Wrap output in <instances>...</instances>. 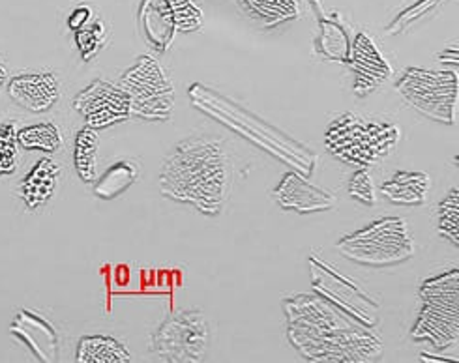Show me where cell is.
<instances>
[{
  "mask_svg": "<svg viewBox=\"0 0 459 363\" xmlns=\"http://www.w3.org/2000/svg\"><path fill=\"white\" fill-rule=\"evenodd\" d=\"M283 309L289 343L307 361L366 363L383 354L379 335L319 294L290 296Z\"/></svg>",
  "mask_w": 459,
  "mask_h": 363,
  "instance_id": "obj_1",
  "label": "cell"
},
{
  "mask_svg": "<svg viewBox=\"0 0 459 363\" xmlns=\"http://www.w3.org/2000/svg\"><path fill=\"white\" fill-rule=\"evenodd\" d=\"M233 187V163L227 143L195 134L180 141L165 158L160 173L161 195L194 204L206 216H220Z\"/></svg>",
  "mask_w": 459,
  "mask_h": 363,
  "instance_id": "obj_2",
  "label": "cell"
},
{
  "mask_svg": "<svg viewBox=\"0 0 459 363\" xmlns=\"http://www.w3.org/2000/svg\"><path fill=\"white\" fill-rule=\"evenodd\" d=\"M402 141V127L392 122L343 113L326 127V151L345 165L369 169L388 158Z\"/></svg>",
  "mask_w": 459,
  "mask_h": 363,
  "instance_id": "obj_3",
  "label": "cell"
},
{
  "mask_svg": "<svg viewBox=\"0 0 459 363\" xmlns=\"http://www.w3.org/2000/svg\"><path fill=\"white\" fill-rule=\"evenodd\" d=\"M420 304L411 337L437 350L454 347L459 339V270L454 266L426 280L420 287Z\"/></svg>",
  "mask_w": 459,
  "mask_h": 363,
  "instance_id": "obj_4",
  "label": "cell"
},
{
  "mask_svg": "<svg viewBox=\"0 0 459 363\" xmlns=\"http://www.w3.org/2000/svg\"><path fill=\"white\" fill-rule=\"evenodd\" d=\"M336 246L345 259L366 268L395 266L407 263L414 255L409 227L405 220L395 216L375 220Z\"/></svg>",
  "mask_w": 459,
  "mask_h": 363,
  "instance_id": "obj_5",
  "label": "cell"
},
{
  "mask_svg": "<svg viewBox=\"0 0 459 363\" xmlns=\"http://www.w3.org/2000/svg\"><path fill=\"white\" fill-rule=\"evenodd\" d=\"M400 96L429 120L454 125L457 122V73L407 68L395 82Z\"/></svg>",
  "mask_w": 459,
  "mask_h": 363,
  "instance_id": "obj_6",
  "label": "cell"
},
{
  "mask_svg": "<svg viewBox=\"0 0 459 363\" xmlns=\"http://www.w3.org/2000/svg\"><path fill=\"white\" fill-rule=\"evenodd\" d=\"M118 87L132 101V117L143 120H169L175 105V87L161 64L143 55L122 75Z\"/></svg>",
  "mask_w": 459,
  "mask_h": 363,
  "instance_id": "obj_7",
  "label": "cell"
},
{
  "mask_svg": "<svg viewBox=\"0 0 459 363\" xmlns=\"http://www.w3.org/2000/svg\"><path fill=\"white\" fill-rule=\"evenodd\" d=\"M311 287L333 307L343 311L347 316L359 320L368 328H377L381 323V306L371 300L369 294L354 283L351 277L340 273L319 255L309 257Z\"/></svg>",
  "mask_w": 459,
  "mask_h": 363,
  "instance_id": "obj_8",
  "label": "cell"
},
{
  "mask_svg": "<svg viewBox=\"0 0 459 363\" xmlns=\"http://www.w3.org/2000/svg\"><path fill=\"white\" fill-rule=\"evenodd\" d=\"M211 330L201 311H177L167 316L151 339V350L165 361H203L208 350Z\"/></svg>",
  "mask_w": 459,
  "mask_h": 363,
  "instance_id": "obj_9",
  "label": "cell"
},
{
  "mask_svg": "<svg viewBox=\"0 0 459 363\" xmlns=\"http://www.w3.org/2000/svg\"><path fill=\"white\" fill-rule=\"evenodd\" d=\"M74 109L87 120L92 130H103L132 117L128 94L115 84L96 79L74 98Z\"/></svg>",
  "mask_w": 459,
  "mask_h": 363,
  "instance_id": "obj_10",
  "label": "cell"
},
{
  "mask_svg": "<svg viewBox=\"0 0 459 363\" xmlns=\"http://www.w3.org/2000/svg\"><path fill=\"white\" fill-rule=\"evenodd\" d=\"M343 64L354 75L352 91L360 98L373 94L394 73L390 62L366 32H359L352 38Z\"/></svg>",
  "mask_w": 459,
  "mask_h": 363,
  "instance_id": "obj_11",
  "label": "cell"
},
{
  "mask_svg": "<svg viewBox=\"0 0 459 363\" xmlns=\"http://www.w3.org/2000/svg\"><path fill=\"white\" fill-rule=\"evenodd\" d=\"M10 333L23 343L38 361H58L60 341L58 332L48 318L30 309H21L10 326Z\"/></svg>",
  "mask_w": 459,
  "mask_h": 363,
  "instance_id": "obj_12",
  "label": "cell"
},
{
  "mask_svg": "<svg viewBox=\"0 0 459 363\" xmlns=\"http://www.w3.org/2000/svg\"><path fill=\"white\" fill-rule=\"evenodd\" d=\"M273 197L280 208L299 213L323 212L336 206V197L330 191L309 184L299 173H285L281 182L274 187Z\"/></svg>",
  "mask_w": 459,
  "mask_h": 363,
  "instance_id": "obj_13",
  "label": "cell"
},
{
  "mask_svg": "<svg viewBox=\"0 0 459 363\" xmlns=\"http://www.w3.org/2000/svg\"><path fill=\"white\" fill-rule=\"evenodd\" d=\"M10 98L30 113H46L60 98L58 79L46 73H23L17 75L8 84Z\"/></svg>",
  "mask_w": 459,
  "mask_h": 363,
  "instance_id": "obj_14",
  "label": "cell"
},
{
  "mask_svg": "<svg viewBox=\"0 0 459 363\" xmlns=\"http://www.w3.org/2000/svg\"><path fill=\"white\" fill-rule=\"evenodd\" d=\"M62 169L51 158H41L30 173L21 180L17 195L23 199L29 210H38L51 201L55 195Z\"/></svg>",
  "mask_w": 459,
  "mask_h": 363,
  "instance_id": "obj_15",
  "label": "cell"
},
{
  "mask_svg": "<svg viewBox=\"0 0 459 363\" xmlns=\"http://www.w3.org/2000/svg\"><path fill=\"white\" fill-rule=\"evenodd\" d=\"M141 21L143 36L147 38L149 46L154 51L165 53L171 48L175 23L169 0H144L141 8Z\"/></svg>",
  "mask_w": 459,
  "mask_h": 363,
  "instance_id": "obj_16",
  "label": "cell"
},
{
  "mask_svg": "<svg viewBox=\"0 0 459 363\" xmlns=\"http://www.w3.org/2000/svg\"><path fill=\"white\" fill-rule=\"evenodd\" d=\"M431 178L420 170H400L381 186V194L394 204L422 206L428 201Z\"/></svg>",
  "mask_w": 459,
  "mask_h": 363,
  "instance_id": "obj_17",
  "label": "cell"
},
{
  "mask_svg": "<svg viewBox=\"0 0 459 363\" xmlns=\"http://www.w3.org/2000/svg\"><path fill=\"white\" fill-rule=\"evenodd\" d=\"M237 4L264 29H274L300 17L299 0H237Z\"/></svg>",
  "mask_w": 459,
  "mask_h": 363,
  "instance_id": "obj_18",
  "label": "cell"
},
{
  "mask_svg": "<svg viewBox=\"0 0 459 363\" xmlns=\"http://www.w3.org/2000/svg\"><path fill=\"white\" fill-rule=\"evenodd\" d=\"M79 363H130L132 354L120 341L108 335H87L79 341Z\"/></svg>",
  "mask_w": 459,
  "mask_h": 363,
  "instance_id": "obj_19",
  "label": "cell"
},
{
  "mask_svg": "<svg viewBox=\"0 0 459 363\" xmlns=\"http://www.w3.org/2000/svg\"><path fill=\"white\" fill-rule=\"evenodd\" d=\"M137 178L139 167L134 161H117L100 177V180L94 182V195L103 201H111L122 195L128 187H132L137 182Z\"/></svg>",
  "mask_w": 459,
  "mask_h": 363,
  "instance_id": "obj_20",
  "label": "cell"
},
{
  "mask_svg": "<svg viewBox=\"0 0 459 363\" xmlns=\"http://www.w3.org/2000/svg\"><path fill=\"white\" fill-rule=\"evenodd\" d=\"M100 137L92 127H82L75 137L74 148V163L79 178L85 184L96 182V160H98Z\"/></svg>",
  "mask_w": 459,
  "mask_h": 363,
  "instance_id": "obj_21",
  "label": "cell"
},
{
  "mask_svg": "<svg viewBox=\"0 0 459 363\" xmlns=\"http://www.w3.org/2000/svg\"><path fill=\"white\" fill-rule=\"evenodd\" d=\"M17 143L25 151H41V152H58L65 139L58 130V125L46 122L27 125L23 130H17Z\"/></svg>",
  "mask_w": 459,
  "mask_h": 363,
  "instance_id": "obj_22",
  "label": "cell"
},
{
  "mask_svg": "<svg viewBox=\"0 0 459 363\" xmlns=\"http://www.w3.org/2000/svg\"><path fill=\"white\" fill-rule=\"evenodd\" d=\"M443 3H446V0H420V3L412 4L411 8L403 10L398 17H395L392 23L386 27V34L388 36H398V34L409 32L412 27H416L419 23H422V21H426L429 13L439 10Z\"/></svg>",
  "mask_w": 459,
  "mask_h": 363,
  "instance_id": "obj_23",
  "label": "cell"
},
{
  "mask_svg": "<svg viewBox=\"0 0 459 363\" xmlns=\"http://www.w3.org/2000/svg\"><path fill=\"white\" fill-rule=\"evenodd\" d=\"M19 163L17 124L8 120L0 124V177L13 175Z\"/></svg>",
  "mask_w": 459,
  "mask_h": 363,
  "instance_id": "obj_24",
  "label": "cell"
},
{
  "mask_svg": "<svg viewBox=\"0 0 459 363\" xmlns=\"http://www.w3.org/2000/svg\"><path fill=\"white\" fill-rule=\"evenodd\" d=\"M439 232L459 247V191L452 189L439 206Z\"/></svg>",
  "mask_w": 459,
  "mask_h": 363,
  "instance_id": "obj_25",
  "label": "cell"
},
{
  "mask_svg": "<svg viewBox=\"0 0 459 363\" xmlns=\"http://www.w3.org/2000/svg\"><path fill=\"white\" fill-rule=\"evenodd\" d=\"M106 38H108V30L101 21H96V23L91 27L85 25V27L77 29L75 30V44L79 48L81 58L85 62L92 60L100 53L103 44H106Z\"/></svg>",
  "mask_w": 459,
  "mask_h": 363,
  "instance_id": "obj_26",
  "label": "cell"
},
{
  "mask_svg": "<svg viewBox=\"0 0 459 363\" xmlns=\"http://www.w3.org/2000/svg\"><path fill=\"white\" fill-rule=\"evenodd\" d=\"M169 6L178 32H197L203 27V12L194 0H169Z\"/></svg>",
  "mask_w": 459,
  "mask_h": 363,
  "instance_id": "obj_27",
  "label": "cell"
},
{
  "mask_svg": "<svg viewBox=\"0 0 459 363\" xmlns=\"http://www.w3.org/2000/svg\"><path fill=\"white\" fill-rule=\"evenodd\" d=\"M349 195L362 204H377V189H375L371 173L368 169H359L349 180Z\"/></svg>",
  "mask_w": 459,
  "mask_h": 363,
  "instance_id": "obj_28",
  "label": "cell"
},
{
  "mask_svg": "<svg viewBox=\"0 0 459 363\" xmlns=\"http://www.w3.org/2000/svg\"><path fill=\"white\" fill-rule=\"evenodd\" d=\"M91 13H92V10H91L89 6H81V8H77V10L74 12V15L68 19V25H70V29L77 30V29H81V27H85V25H87V21L91 19Z\"/></svg>",
  "mask_w": 459,
  "mask_h": 363,
  "instance_id": "obj_29",
  "label": "cell"
},
{
  "mask_svg": "<svg viewBox=\"0 0 459 363\" xmlns=\"http://www.w3.org/2000/svg\"><path fill=\"white\" fill-rule=\"evenodd\" d=\"M4 81H6V66L3 62H0V87H3Z\"/></svg>",
  "mask_w": 459,
  "mask_h": 363,
  "instance_id": "obj_30",
  "label": "cell"
}]
</instances>
